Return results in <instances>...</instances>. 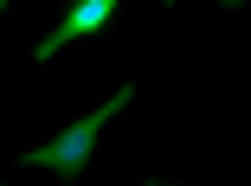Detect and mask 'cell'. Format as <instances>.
Returning a JSON list of instances; mask_svg holds the SVG:
<instances>
[{
	"label": "cell",
	"mask_w": 251,
	"mask_h": 186,
	"mask_svg": "<svg viewBox=\"0 0 251 186\" xmlns=\"http://www.w3.org/2000/svg\"><path fill=\"white\" fill-rule=\"evenodd\" d=\"M129 97H135V90L123 83L110 103H97L90 116H77V122H71L65 135H52L45 148H26V167H52L58 180H77V173L90 167V148H97V135H103V122H110V116H123V109H129Z\"/></svg>",
	"instance_id": "1"
},
{
	"label": "cell",
	"mask_w": 251,
	"mask_h": 186,
	"mask_svg": "<svg viewBox=\"0 0 251 186\" xmlns=\"http://www.w3.org/2000/svg\"><path fill=\"white\" fill-rule=\"evenodd\" d=\"M110 13H116V0H77V7H71V13H65V20H58L52 32H45V39H39V64H45V58H58L65 45H71V39L97 32V26H103Z\"/></svg>",
	"instance_id": "2"
},
{
	"label": "cell",
	"mask_w": 251,
	"mask_h": 186,
	"mask_svg": "<svg viewBox=\"0 0 251 186\" xmlns=\"http://www.w3.org/2000/svg\"><path fill=\"white\" fill-rule=\"evenodd\" d=\"M226 7H245V0H226Z\"/></svg>",
	"instance_id": "3"
},
{
	"label": "cell",
	"mask_w": 251,
	"mask_h": 186,
	"mask_svg": "<svg viewBox=\"0 0 251 186\" xmlns=\"http://www.w3.org/2000/svg\"><path fill=\"white\" fill-rule=\"evenodd\" d=\"M0 13H7V0H0Z\"/></svg>",
	"instance_id": "4"
}]
</instances>
